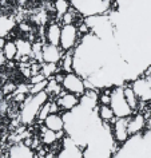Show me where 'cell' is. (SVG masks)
<instances>
[{
  "mask_svg": "<svg viewBox=\"0 0 151 158\" xmlns=\"http://www.w3.org/2000/svg\"><path fill=\"white\" fill-rule=\"evenodd\" d=\"M114 157H151V130L130 135Z\"/></svg>",
  "mask_w": 151,
  "mask_h": 158,
  "instance_id": "6da1fadb",
  "label": "cell"
},
{
  "mask_svg": "<svg viewBox=\"0 0 151 158\" xmlns=\"http://www.w3.org/2000/svg\"><path fill=\"white\" fill-rule=\"evenodd\" d=\"M50 94L43 90L38 94H30L28 97L23 101L22 111H20V122L23 125H31L38 119L39 111L42 106L48 101Z\"/></svg>",
  "mask_w": 151,
  "mask_h": 158,
  "instance_id": "7a4b0ae2",
  "label": "cell"
},
{
  "mask_svg": "<svg viewBox=\"0 0 151 158\" xmlns=\"http://www.w3.org/2000/svg\"><path fill=\"white\" fill-rule=\"evenodd\" d=\"M71 6L82 16H94V15H106L114 7L115 0H70Z\"/></svg>",
  "mask_w": 151,
  "mask_h": 158,
  "instance_id": "3957f363",
  "label": "cell"
},
{
  "mask_svg": "<svg viewBox=\"0 0 151 158\" xmlns=\"http://www.w3.org/2000/svg\"><path fill=\"white\" fill-rule=\"evenodd\" d=\"M110 106L116 118H129L134 114L124 95V86L118 85L110 90Z\"/></svg>",
  "mask_w": 151,
  "mask_h": 158,
  "instance_id": "277c9868",
  "label": "cell"
},
{
  "mask_svg": "<svg viewBox=\"0 0 151 158\" xmlns=\"http://www.w3.org/2000/svg\"><path fill=\"white\" fill-rule=\"evenodd\" d=\"M80 38H82V34L79 32V28H78V26H75V23L63 24L59 46L62 47V50L64 51V52L66 51H72L75 47L78 46Z\"/></svg>",
  "mask_w": 151,
  "mask_h": 158,
  "instance_id": "5b68a950",
  "label": "cell"
},
{
  "mask_svg": "<svg viewBox=\"0 0 151 158\" xmlns=\"http://www.w3.org/2000/svg\"><path fill=\"white\" fill-rule=\"evenodd\" d=\"M62 86H63V90H66V91H68V93H72V94H76L78 97L84 95L87 91L86 79L83 78L82 75H79L78 73H74V71L64 74Z\"/></svg>",
  "mask_w": 151,
  "mask_h": 158,
  "instance_id": "8992f818",
  "label": "cell"
},
{
  "mask_svg": "<svg viewBox=\"0 0 151 158\" xmlns=\"http://www.w3.org/2000/svg\"><path fill=\"white\" fill-rule=\"evenodd\" d=\"M59 158H82L84 157L83 154V148H80L72 138L66 135L63 138L62 148L58 152Z\"/></svg>",
  "mask_w": 151,
  "mask_h": 158,
  "instance_id": "52a82bcc",
  "label": "cell"
},
{
  "mask_svg": "<svg viewBox=\"0 0 151 158\" xmlns=\"http://www.w3.org/2000/svg\"><path fill=\"white\" fill-rule=\"evenodd\" d=\"M133 87L134 93L137 94V97L139 98V101L146 103V102L151 101V86L147 81V78H141L137 77L135 79H133V83L130 85Z\"/></svg>",
  "mask_w": 151,
  "mask_h": 158,
  "instance_id": "ba28073f",
  "label": "cell"
},
{
  "mask_svg": "<svg viewBox=\"0 0 151 158\" xmlns=\"http://www.w3.org/2000/svg\"><path fill=\"white\" fill-rule=\"evenodd\" d=\"M130 118V117H129ZM129 118H115L112 122V134L116 143L122 145L130 138L129 133Z\"/></svg>",
  "mask_w": 151,
  "mask_h": 158,
  "instance_id": "9c48e42d",
  "label": "cell"
},
{
  "mask_svg": "<svg viewBox=\"0 0 151 158\" xmlns=\"http://www.w3.org/2000/svg\"><path fill=\"white\" fill-rule=\"evenodd\" d=\"M63 52L60 46H55L51 43L43 46L42 48V60H44L46 63H60L62 58H63Z\"/></svg>",
  "mask_w": 151,
  "mask_h": 158,
  "instance_id": "30bf717a",
  "label": "cell"
},
{
  "mask_svg": "<svg viewBox=\"0 0 151 158\" xmlns=\"http://www.w3.org/2000/svg\"><path fill=\"white\" fill-rule=\"evenodd\" d=\"M55 101L58 102L60 110L70 111V110H72L74 107H76V106L79 105L80 97H78L76 94H72V93H68V91H66V90H63Z\"/></svg>",
  "mask_w": 151,
  "mask_h": 158,
  "instance_id": "8fae6325",
  "label": "cell"
},
{
  "mask_svg": "<svg viewBox=\"0 0 151 158\" xmlns=\"http://www.w3.org/2000/svg\"><path fill=\"white\" fill-rule=\"evenodd\" d=\"M7 156L12 158H32L36 157V154L28 145L23 143V142H18V143L12 145L7 152Z\"/></svg>",
  "mask_w": 151,
  "mask_h": 158,
  "instance_id": "7c38bea8",
  "label": "cell"
},
{
  "mask_svg": "<svg viewBox=\"0 0 151 158\" xmlns=\"http://www.w3.org/2000/svg\"><path fill=\"white\" fill-rule=\"evenodd\" d=\"M43 123H44L47 129L54 130V131H56V133L64 131V118L59 113H51L50 115L43 121Z\"/></svg>",
  "mask_w": 151,
  "mask_h": 158,
  "instance_id": "4fadbf2b",
  "label": "cell"
},
{
  "mask_svg": "<svg viewBox=\"0 0 151 158\" xmlns=\"http://www.w3.org/2000/svg\"><path fill=\"white\" fill-rule=\"evenodd\" d=\"M146 127V117L143 114L138 113L135 115H131L129 118V133L130 135L142 133Z\"/></svg>",
  "mask_w": 151,
  "mask_h": 158,
  "instance_id": "5bb4252c",
  "label": "cell"
},
{
  "mask_svg": "<svg viewBox=\"0 0 151 158\" xmlns=\"http://www.w3.org/2000/svg\"><path fill=\"white\" fill-rule=\"evenodd\" d=\"M60 35H62V26L59 23H51L46 30V39L47 43L59 46L60 43Z\"/></svg>",
  "mask_w": 151,
  "mask_h": 158,
  "instance_id": "9a60e30c",
  "label": "cell"
},
{
  "mask_svg": "<svg viewBox=\"0 0 151 158\" xmlns=\"http://www.w3.org/2000/svg\"><path fill=\"white\" fill-rule=\"evenodd\" d=\"M16 22L10 15H0V38H6L15 28Z\"/></svg>",
  "mask_w": 151,
  "mask_h": 158,
  "instance_id": "2e32d148",
  "label": "cell"
},
{
  "mask_svg": "<svg viewBox=\"0 0 151 158\" xmlns=\"http://www.w3.org/2000/svg\"><path fill=\"white\" fill-rule=\"evenodd\" d=\"M16 46H18V58L32 56L34 46L31 44L28 40H26V39H18V40H16Z\"/></svg>",
  "mask_w": 151,
  "mask_h": 158,
  "instance_id": "e0dca14e",
  "label": "cell"
},
{
  "mask_svg": "<svg viewBox=\"0 0 151 158\" xmlns=\"http://www.w3.org/2000/svg\"><path fill=\"white\" fill-rule=\"evenodd\" d=\"M98 115L103 122H106V123L114 122V119L116 118L114 110L111 109L110 105H99L98 106Z\"/></svg>",
  "mask_w": 151,
  "mask_h": 158,
  "instance_id": "ac0fdd59",
  "label": "cell"
},
{
  "mask_svg": "<svg viewBox=\"0 0 151 158\" xmlns=\"http://www.w3.org/2000/svg\"><path fill=\"white\" fill-rule=\"evenodd\" d=\"M64 131H60V133H56L54 130H50L44 126V129H42V141L44 145H54L56 143V141L62 137V134Z\"/></svg>",
  "mask_w": 151,
  "mask_h": 158,
  "instance_id": "d6986e66",
  "label": "cell"
},
{
  "mask_svg": "<svg viewBox=\"0 0 151 158\" xmlns=\"http://www.w3.org/2000/svg\"><path fill=\"white\" fill-rule=\"evenodd\" d=\"M54 8H55V12H56L58 20H62L64 14H67L71 10V2L70 0H55Z\"/></svg>",
  "mask_w": 151,
  "mask_h": 158,
  "instance_id": "ffe728a7",
  "label": "cell"
},
{
  "mask_svg": "<svg viewBox=\"0 0 151 158\" xmlns=\"http://www.w3.org/2000/svg\"><path fill=\"white\" fill-rule=\"evenodd\" d=\"M3 54L6 55L7 60H14V59L18 58V46H16V42L14 40H8L6 42L4 47H3Z\"/></svg>",
  "mask_w": 151,
  "mask_h": 158,
  "instance_id": "44dd1931",
  "label": "cell"
},
{
  "mask_svg": "<svg viewBox=\"0 0 151 158\" xmlns=\"http://www.w3.org/2000/svg\"><path fill=\"white\" fill-rule=\"evenodd\" d=\"M62 70L66 71V73H71L74 71V50L72 51H66L64 55H63L62 60Z\"/></svg>",
  "mask_w": 151,
  "mask_h": 158,
  "instance_id": "7402d4cb",
  "label": "cell"
},
{
  "mask_svg": "<svg viewBox=\"0 0 151 158\" xmlns=\"http://www.w3.org/2000/svg\"><path fill=\"white\" fill-rule=\"evenodd\" d=\"M46 91L50 94V95H59L62 91H63V86L60 82H58L55 77L52 78H48V83H47V87H46Z\"/></svg>",
  "mask_w": 151,
  "mask_h": 158,
  "instance_id": "603a6c76",
  "label": "cell"
},
{
  "mask_svg": "<svg viewBox=\"0 0 151 158\" xmlns=\"http://www.w3.org/2000/svg\"><path fill=\"white\" fill-rule=\"evenodd\" d=\"M124 95H126V99L129 102V105L131 106V109L135 111L139 106V98L137 97V94L134 93L131 86H124Z\"/></svg>",
  "mask_w": 151,
  "mask_h": 158,
  "instance_id": "cb8c5ba5",
  "label": "cell"
},
{
  "mask_svg": "<svg viewBox=\"0 0 151 158\" xmlns=\"http://www.w3.org/2000/svg\"><path fill=\"white\" fill-rule=\"evenodd\" d=\"M40 73L48 79L58 73V64L56 63H46L44 62V64L40 67Z\"/></svg>",
  "mask_w": 151,
  "mask_h": 158,
  "instance_id": "d4e9b609",
  "label": "cell"
},
{
  "mask_svg": "<svg viewBox=\"0 0 151 158\" xmlns=\"http://www.w3.org/2000/svg\"><path fill=\"white\" fill-rule=\"evenodd\" d=\"M51 114V101H47L44 105L42 106V109H40V111H39V115H38V119L43 122L46 119L47 117H48Z\"/></svg>",
  "mask_w": 151,
  "mask_h": 158,
  "instance_id": "484cf974",
  "label": "cell"
},
{
  "mask_svg": "<svg viewBox=\"0 0 151 158\" xmlns=\"http://www.w3.org/2000/svg\"><path fill=\"white\" fill-rule=\"evenodd\" d=\"M47 83H48V79H44V81H42V82L31 85L30 86V94H38V93L43 91V90H46Z\"/></svg>",
  "mask_w": 151,
  "mask_h": 158,
  "instance_id": "4316f807",
  "label": "cell"
},
{
  "mask_svg": "<svg viewBox=\"0 0 151 158\" xmlns=\"http://www.w3.org/2000/svg\"><path fill=\"white\" fill-rule=\"evenodd\" d=\"M74 16H75V14L70 10L68 12L64 14V16L62 18V20H60V22H62V26H63V24H71V23H74V22H75V18H74Z\"/></svg>",
  "mask_w": 151,
  "mask_h": 158,
  "instance_id": "83f0119b",
  "label": "cell"
},
{
  "mask_svg": "<svg viewBox=\"0 0 151 158\" xmlns=\"http://www.w3.org/2000/svg\"><path fill=\"white\" fill-rule=\"evenodd\" d=\"M44 79H47L44 75H43L40 71L39 73H36V74H32L30 77V83L31 85H34V83H38V82H42V81H44Z\"/></svg>",
  "mask_w": 151,
  "mask_h": 158,
  "instance_id": "f1b7e54d",
  "label": "cell"
},
{
  "mask_svg": "<svg viewBox=\"0 0 151 158\" xmlns=\"http://www.w3.org/2000/svg\"><path fill=\"white\" fill-rule=\"evenodd\" d=\"M99 105H110V93H103L99 97Z\"/></svg>",
  "mask_w": 151,
  "mask_h": 158,
  "instance_id": "f546056e",
  "label": "cell"
},
{
  "mask_svg": "<svg viewBox=\"0 0 151 158\" xmlns=\"http://www.w3.org/2000/svg\"><path fill=\"white\" fill-rule=\"evenodd\" d=\"M6 60H7V58H6V55L3 54V51H2V52H0V66L4 64Z\"/></svg>",
  "mask_w": 151,
  "mask_h": 158,
  "instance_id": "4dcf8cb0",
  "label": "cell"
},
{
  "mask_svg": "<svg viewBox=\"0 0 151 158\" xmlns=\"http://www.w3.org/2000/svg\"><path fill=\"white\" fill-rule=\"evenodd\" d=\"M146 78H147V81H149V83L151 86V71H147L146 73Z\"/></svg>",
  "mask_w": 151,
  "mask_h": 158,
  "instance_id": "1f68e13d",
  "label": "cell"
},
{
  "mask_svg": "<svg viewBox=\"0 0 151 158\" xmlns=\"http://www.w3.org/2000/svg\"><path fill=\"white\" fill-rule=\"evenodd\" d=\"M4 44H6V39L4 38H0V50H3Z\"/></svg>",
  "mask_w": 151,
  "mask_h": 158,
  "instance_id": "d6a6232c",
  "label": "cell"
},
{
  "mask_svg": "<svg viewBox=\"0 0 151 158\" xmlns=\"http://www.w3.org/2000/svg\"><path fill=\"white\" fill-rule=\"evenodd\" d=\"M20 30H23V31H28V30H30V27L27 26V24H20Z\"/></svg>",
  "mask_w": 151,
  "mask_h": 158,
  "instance_id": "836d02e7",
  "label": "cell"
}]
</instances>
